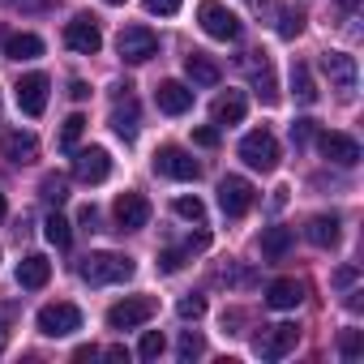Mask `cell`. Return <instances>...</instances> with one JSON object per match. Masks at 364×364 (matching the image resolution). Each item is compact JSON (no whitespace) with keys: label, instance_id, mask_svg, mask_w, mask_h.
Masks as SVG:
<instances>
[{"label":"cell","instance_id":"cell-1","mask_svg":"<svg viewBox=\"0 0 364 364\" xmlns=\"http://www.w3.org/2000/svg\"><path fill=\"white\" fill-rule=\"evenodd\" d=\"M77 274H82L90 287H107V283H124V279H133V262L120 257V253H90V257H82Z\"/></svg>","mask_w":364,"mask_h":364},{"label":"cell","instance_id":"cell-2","mask_svg":"<svg viewBox=\"0 0 364 364\" xmlns=\"http://www.w3.org/2000/svg\"><path fill=\"white\" fill-rule=\"evenodd\" d=\"M198 22H202V31H206L210 39H219V43L240 39V18H236L228 5H219V0H202V5H198Z\"/></svg>","mask_w":364,"mask_h":364},{"label":"cell","instance_id":"cell-3","mask_svg":"<svg viewBox=\"0 0 364 364\" xmlns=\"http://www.w3.org/2000/svg\"><path fill=\"white\" fill-rule=\"evenodd\" d=\"M35 321H39V334H48V338H69L73 330H82V309L69 304V300H60V304H43Z\"/></svg>","mask_w":364,"mask_h":364},{"label":"cell","instance_id":"cell-4","mask_svg":"<svg viewBox=\"0 0 364 364\" xmlns=\"http://www.w3.org/2000/svg\"><path fill=\"white\" fill-rule=\"evenodd\" d=\"M116 52L124 65H146L150 56H159V35L146 31V26H124L120 39H116Z\"/></svg>","mask_w":364,"mask_h":364},{"label":"cell","instance_id":"cell-5","mask_svg":"<svg viewBox=\"0 0 364 364\" xmlns=\"http://www.w3.org/2000/svg\"><path fill=\"white\" fill-rule=\"evenodd\" d=\"M240 159H245L253 171H274V167H279V141H274V133H266V129L245 133V141H240Z\"/></svg>","mask_w":364,"mask_h":364},{"label":"cell","instance_id":"cell-6","mask_svg":"<svg viewBox=\"0 0 364 364\" xmlns=\"http://www.w3.org/2000/svg\"><path fill=\"white\" fill-rule=\"evenodd\" d=\"M154 309L159 304L150 296H129V300H120V304L107 309V326L112 330H137V326H146L154 317Z\"/></svg>","mask_w":364,"mask_h":364},{"label":"cell","instance_id":"cell-7","mask_svg":"<svg viewBox=\"0 0 364 364\" xmlns=\"http://www.w3.org/2000/svg\"><path fill=\"white\" fill-rule=\"evenodd\" d=\"M296 343H300V330L287 326V321H279V326H262V334L253 338V351L262 360H283Z\"/></svg>","mask_w":364,"mask_h":364},{"label":"cell","instance_id":"cell-8","mask_svg":"<svg viewBox=\"0 0 364 364\" xmlns=\"http://www.w3.org/2000/svg\"><path fill=\"white\" fill-rule=\"evenodd\" d=\"M73 176L82 185H103L112 176V154L103 146H86V150H73Z\"/></svg>","mask_w":364,"mask_h":364},{"label":"cell","instance_id":"cell-9","mask_svg":"<svg viewBox=\"0 0 364 364\" xmlns=\"http://www.w3.org/2000/svg\"><path fill=\"white\" fill-rule=\"evenodd\" d=\"M154 171L167 176V180H198V176H202V167L193 163V154L180 150V146H163V150L154 154Z\"/></svg>","mask_w":364,"mask_h":364},{"label":"cell","instance_id":"cell-10","mask_svg":"<svg viewBox=\"0 0 364 364\" xmlns=\"http://www.w3.org/2000/svg\"><path fill=\"white\" fill-rule=\"evenodd\" d=\"M321 69H326L330 86H334L343 99H351V95H355V77H360L355 56H347V52H326V56H321Z\"/></svg>","mask_w":364,"mask_h":364},{"label":"cell","instance_id":"cell-11","mask_svg":"<svg viewBox=\"0 0 364 364\" xmlns=\"http://www.w3.org/2000/svg\"><path fill=\"white\" fill-rule=\"evenodd\" d=\"M219 206H223V215H232V219L249 215V206H253V185H249L245 176H223V180H219Z\"/></svg>","mask_w":364,"mask_h":364},{"label":"cell","instance_id":"cell-12","mask_svg":"<svg viewBox=\"0 0 364 364\" xmlns=\"http://www.w3.org/2000/svg\"><path fill=\"white\" fill-rule=\"evenodd\" d=\"M65 43L77 52V56H95L99 48H103V31H99V22L95 18H73L69 26H65Z\"/></svg>","mask_w":364,"mask_h":364},{"label":"cell","instance_id":"cell-13","mask_svg":"<svg viewBox=\"0 0 364 364\" xmlns=\"http://www.w3.org/2000/svg\"><path fill=\"white\" fill-rule=\"evenodd\" d=\"M112 215H116L120 232H141V228L150 223V202H146L141 193H120L116 206H112Z\"/></svg>","mask_w":364,"mask_h":364},{"label":"cell","instance_id":"cell-14","mask_svg":"<svg viewBox=\"0 0 364 364\" xmlns=\"http://www.w3.org/2000/svg\"><path fill=\"white\" fill-rule=\"evenodd\" d=\"M317 146H321V154H326L330 163H338V167H355V163H360V141L347 137V133H317Z\"/></svg>","mask_w":364,"mask_h":364},{"label":"cell","instance_id":"cell-15","mask_svg":"<svg viewBox=\"0 0 364 364\" xmlns=\"http://www.w3.org/2000/svg\"><path fill=\"white\" fill-rule=\"evenodd\" d=\"M245 69H249V82H253V90L262 95V103H279V86H274V69H270L266 52H249Z\"/></svg>","mask_w":364,"mask_h":364},{"label":"cell","instance_id":"cell-16","mask_svg":"<svg viewBox=\"0 0 364 364\" xmlns=\"http://www.w3.org/2000/svg\"><path fill=\"white\" fill-rule=\"evenodd\" d=\"M18 107L26 116H43V107H48V77L43 73H26L18 82Z\"/></svg>","mask_w":364,"mask_h":364},{"label":"cell","instance_id":"cell-17","mask_svg":"<svg viewBox=\"0 0 364 364\" xmlns=\"http://www.w3.org/2000/svg\"><path fill=\"white\" fill-rule=\"evenodd\" d=\"M154 103H159V112H167V116H185V112L193 107V90H189L185 82H159Z\"/></svg>","mask_w":364,"mask_h":364},{"label":"cell","instance_id":"cell-18","mask_svg":"<svg viewBox=\"0 0 364 364\" xmlns=\"http://www.w3.org/2000/svg\"><path fill=\"white\" fill-rule=\"evenodd\" d=\"M0 150H5L9 163H35L39 159V137L35 133H5Z\"/></svg>","mask_w":364,"mask_h":364},{"label":"cell","instance_id":"cell-19","mask_svg":"<svg viewBox=\"0 0 364 364\" xmlns=\"http://www.w3.org/2000/svg\"><path fill=\"white\" fill-rule=\"evenodd\" d=\"M48 279H52V262H48L43 253L22 257V266H18V283H22V287L39 291V287H48Z\"/></svg>","mask_w":364,"mask_h":364},{"label":"cell","instance_id":"cell-20","mask_svg":"<svg viewBox=\"0 0 364 364\" xmlns=\"http://www.w3.org/2000/svg\"><path fill=\"white\" fill-rule=\"evenodd\" d=\"M185 73H189L193 86H219V77H223L219 65H215L206 52H189V56H185Z\"/></svg>","mask_w":364,"mask_h":364},{"label":"cell","instance_id":"cell-21","mask_svg":"<svg viewBox=\"0 0 364 364\" xmlns=\"http://www.w3.org/2000/svg\"><path fill=\"white\" fill-rule=\"evenodd\" d=\"M304 236H309V245H317V249H334V245H338V219H334V215H313L309 228H304Z\"/></svg>","mask_w":364,"mask_h":364},{"label":"cell","instance_id":"cell-22","mask_svg":"<svg viewBox=\"0 0 364 364\" xmlns=\"http://www.w3.org/2000/svg\"><path fill=\"white\" fill-rule=\"evenodd\" d=\"M5 56H9V60H35V56H43V39L31 35V31L5 35Z\"/></svg>","mask_w":364,"mask_h":364},{"label":"cell","instance_id":"cell-23","mask_svg":"<svg viewBox=\"0 0 364 364\" xmlns=\"http://www.w3.org/2000/svg\"><path fill=\"white\" fill-rule=\"evenodd\" d=\"M300 300H304V287H300L296 279H274L270 291H266V304H270V309H296Z\"/></svg>","mask_w":364,"mask_h":364},{"label":"cell","instance_id":"cell-24","mask_svg":"<svg viewBox=\"0 0 364 364\" xmlns=\"http://www.w3.org/2000/svg\"><path fill=\"white\" fill-rule=\"evenodd\" d=\"M291 245H296L291 228H266V232H262V257H270V262L287 257V253H291Z\"/></svg>","mask_w":364,"mask_h":364},{"label":"cell","instance_id":"cell-25","mask_svg":"<svg viewBox=\"0 0 364 364\" xmlns=\"http://www.w3.org/2000/svg\"><path fill=\"white\" fill-rule=\"evenodd\" d=\"M245 107H249L245 95H240V90H228V95L215 103V124H223V129H228V124H240V120H245Z\"/></svg>","mask_w":364,"mask_h":364},{"label":"cell","instance_id":"cell-26","mask_svg":"<svg viewBox=\"0 0 364 364\" xmlns=\"http://www.w3.org/2000/svg\"><path fill=\"white\" fill-rule=\"evenodd\" d=\"M112 129H116V137H124V141L137 137V103H133V99H124V103L112 107Z\"/></svg>","mask_w":364,"mask_h":364},{"label":"cell","instance_id":"cell-27","mask_svg":"<svg viewBox=\"0 0 364 364\" xmlns=\"http://www.w3.org/2000/svg\"><path fill=\"white\" fill-rule=\"evenodd\" d=\"M291 95H296L300 103H313V99H317V86H313L309 65H291Z\"/></svg>","mask_w":364,"mask_h":364},{"label":"cell","instance_id":"cell-28","mask_svg":"<svg viewBox=\"0 0 364 364\" xmlns=\"http://www.w3.org/2000/svg\"><path fill=\"white\" fill-rule=\"evenodd\" d=\"M43 236H48V245H56V249H69V245H73V228H69V219H60V215H52V219L43 223Z\"/></svg>","mask_w":364,"mask_h":364},{"label":"cell","instance_id":"cell-29","mask_svg":"<svg viewBox=\"0 0 364 364\" xmlns=\"http://www.w3.org/2000/svg\"><path fill=\"white\" fill-rule=\"evenodd\" d=\"M202 351H206V343H202L198 330H185V334H180V343H176V355H180V360H198Z\"/></svg>","mask_w":364,"mask_h":364},{"label":"cell","instance_id":"cell-30","mask_svg":"<svg viewBox=\"0 0 364 364\" xmlns=\"http://www.w3.org/2000/svg\"><path fill=\"white\" fill-rule=\"evenodd\" d=\"M163 351H167V338H163L159 330H146L141 343H137V355H141V360H159Z\"/></svg>","mask_w":364,"mask_h":364},{"label":"cell","instance_id":"cell-31","mask_svg":"<svg viewBox=\"0 0 364 364\" xmlns=\"http://www.w3.org/2000/svg\"><path fill=\"white\" fill-rule=\"evenodd\" d=\"M39 189H43V198H48L52 206H60V202L69 198V180H65V176H43Z\"/></svg>","mask_w":364,"mask_h":364},{"label":"cell","instance_id":"cell-32","mask_svg":"<svg viewBox=\"0 0 364 364\" xmlns=\"http://www.w3.org/2000/svg\"><path fill=\"white\" fill-rule=\"evenodd\" d=\"M86 133V116H69L60 129V150H77V137Z\"/></svg>","mask_w":364,"mask_h":364},{"label":"cell","instance_id":"cell-33","mask_svg":"<svg viewBox=\"0 0 364 364\" xmlns=\"http://www.w3.org/2000/svg\"><path fill=\"white\" fill-rule=\"evenodd\" d=\"M338 351H343V360H360V351H364V330H343V334H338Z\"/></svg>","mask_w":364,"mask_h":364},{"label":"cell","instance_id":"cell-34","mask_svg":"<svg viewBox=\"0 0 364 364\" xmlns=\"http://www.w3.org/2000/svg\"><path fill=\"white\" fill-rule=\"evenodd\" d=\"M180 219H189V223H202L206 219V206L198 202V198H176V206H171Z\"/></svg>","mask_w":364,"mask_h":364},{"label":"cell","instance_id":"cell-35","mask_svg":"<svg viewBox=\"0 0 364 364\" xmlns=\"http://www.w3.org/2000/svg\"><path fill=\"white\" fill-rule=\"evenodd\" d=\"M300 31H304V14H300V9H283V22H279V35H283V39H296Z\"/></svg>","mask_w":364,"mask_h":364},{"label":"cell","instance_id":"cell-36","mask_svg":"<svg viewBox=\"0 0 364 364\" xmlns=\"http://www.w3.org/2000/svg\"><path fill=\"white\" fill-rule=\"evenodd\" d=\"M176 313L185 317V321H198V317L206 313V300H202V296H185V300L176 304Z\"/></svg>","mask_w":364,"mask_h":364},{"label":"cell","instance_id":"cell-37","mask_svg":"<svg viewBox=\"0 0 364 364\" xmlns=\"http://www.w3.org/2000/svg\"><path fill=\"white\" fill-rule=\"evenodd\" d=\"M146 14H159V18H171V14H180V0H146Z\"/></svg>","mask_w":364,"mask_h":364},{"label":"cell","instance_id":"cell-38","mask_svg":"<svg viewBox=\"0 0 364 364\" xmlns=\"http://www.w3.org/2000/svg\"><path fill=\"white\" fill-rule=\"evenodd\" d=\"M313 133H317V124H313V120H296V124H291V141H296V146H304Z\"/></svg>","mask_w":364,"mask_h":364},{"label":"cell","instance_id":"cell-39","mask_svg":"<svg viewBox=\"0 0 364 364\" xmlns=\"http://www.w3.org/2000/svg\"><path fill=\"white\" fill-rule=\"evenodd\" d=\"M180 266H185V253H159V270L163 274H176Z\"/></svg>","mask_w":364,"mask_h":364},{"label":"cell","instance_id":"cell-40","mask_svg":"<svg viewBox=\"0 0 364 364\" xmlns=\"http://www.w3.org/2000/svg\"><path fill=\"white\" fill-rule=\"evenodd\" d=\"M193 141H198V146H219V129H210V124H206V129H198V133H193Z\"/></svg>","mask_w":364,"mask_h":364},{"label":"cell","instance_id":"cell-41","mask_svg":"<svg viewBox=\"0 0 364 364\" xmlns=\"http://www.w3.org/2000/svg\"><path fill=\"white\" fill-rule=\"evenodd\" d=\"M99 223V210L95 206H82V228H95Z\"/></svg>","mask_w":364,"mask_h":364},{"label":"cell","instance_id":"cell-42","mask_svg":"<svg viewBox=\"0 0 364 364\" xmlns=\"http://www.w3.org/2000/svg\"><path fill=\"white\" fill-rule=\"evenodd\" d=\"M69 95H73V99H86V95H90V86H86V82H73V86H69Z\"/></svg>","mask_w":364,"mask_h":364},{"label":"cell","instance_id":"cell-43","mask_svg":"<svg viewBox=\"0 0 364 364\" xmlns=\"http://www.w3.org/2000/svg\"><path fill=\"white\" fill-rule=\"evenodd\" d=\"M95 355H99V347H77L73 351V360H95Z\"/></svg>","mask_w":364,"mask_h":364},{"label":"cell","instance_id":"cell-44","mask_svg":"<svg viewBox=\"0 0 364 364\" xmlns=\"http://www.w3.org/2000/svg\"><path fill=\"white\" fill-rule=\"evenodd\" d=\"M103 355H107V360H129V351H124V347H107Z\"/></svg>","mask_w":364,"mask_h":364},{"label":"cell","instance_id":"cell-45","mask_svg":"<svg viewBox=\"0 0 364 364\" xmlns=\"http://www.w3.org/2000/svg\"><path fill=\"white\" fill-rule=\"evenodd\" d=\"M5 343H9V330H5V317H0V351H5Z\"/></svg>","mask_w":364,"mask_h":364},{"label":"cell","instance_id":"cell-46","mask_svg":"<svg viewBox=\"0 0 364 364\" xmlns=\"http://www.w3.org/2000/svg\"><path fill=\"white\" fill-rule=\"evenodd\" d=\"M338 5H343L347 14H355V9H360V0H338Z\"/></svg>","mask_w":364,"mask_h":364},{"label":"cell","instance_id":"cell-47","mask_svg":"<svg viewBox=\"0 0 364 364\" xmlns=\"http://www.w3.org/2000/svg\"><path fill=\"white\" fill-rule=\"evenodd\" d=\"M5 215H9V206H5V193H0V223H5Z\"/></svg>","mask_w":364,"mask_h":364},{"label":"cell","instance_id":"cell-48","mask_svg":"<svg viewBox=\"0 0 364 364\" xmlns=\"http://www.w3.org/2000/svg\"><path fill=\"white\" fill-rule=\"evenodd\" d=\"M107 5H124V0H107Z\"/></svg>","mask_w":364,"mask_h":364}]
</instances>
